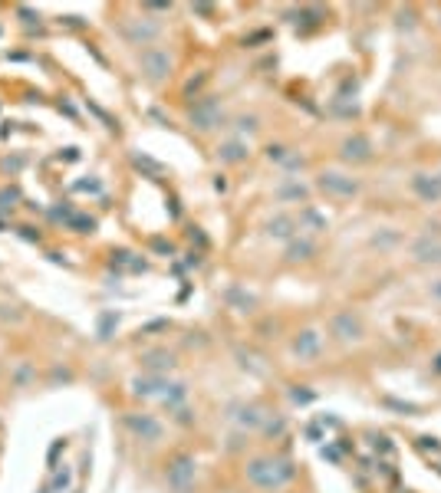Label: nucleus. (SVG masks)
Returning a JSON list of instances; mask_svg holds the SVG:
<instances>
[{"instance_id": "0eeeda50", "label": "nucleus", "mask_w": 441, "mask_h": 493, "mask_svg": "<svg viewBox=\"0 0 441 493\" xmlns=\"http://www.w3.org/2000/svg\"><path fill=\"white\" fill-rule=\"evenodd\" d=\"M192 122L198 125V129H214V125L220 122V109H218V102H211V99L198 102V105H194V112H192Z\"/></svg>"}, {"instance_id": "7ed1b4c3", "label": "nucleus", "mask_w": 441, "mask_h": 493, "mask_svg": "<svg viewBox=\"0 0 441 493\" xmlns=\"http://www.w3.org/2000/svg\"><path fill=\"white\" fill-rule=\"evenodd\" d=\"M125 427H129L135 437L148 441V444L162 437V424H158L152 415H125Z\"/></svg>"}, {"instance_id": "423d86ee", "label": "nucleus", "mask_w": 441, "mask_h": 493, "mask_svg": "<svg viewBox=\"0 0 441 493\" xmlns=\"http://www.w3.org/2000/svg\"><path fill=\"white\" fill-rule=\"evenodd\" d=\"M333 335L336 339H343V342L359 339V335H363V326H359V319H355L353 313H339L333 319Z\"/></svg>"}, {"instance_id": "6e6552de", "label": "nucleus", "mask_w": 441, "mask_h": 493, "mask_svg": "<svg viewBox=\"0 0 441 493\" xmlns=\"http://www.w3.org/2000/svg\"><path fill=\"white\" fill-rule=\"evenodd\" d=\"M319 184L327 191H336V194H355V181H346L343 174H323Z\"/></svg>"}, {"instance_id": "4468645a", "label": "nucleus", "mask_w": 441, "mask_h": 493, "mask_svg": "<svg viewBox=\"0 0 441 493\" xmlns=\"http://www.w3.org/2000/svg\"><path fill=\"white\" fill-rule=\"evenodd\" d=\"M270 234H277V237H290V220L287 218H277L270 224Z\"/></svg>"}, {"instance_id": "9b49d317", "label": "nucleus", "mask_w": 441, "mask_h": 493, "mask_svg": "<svg viewBox=\"0 0 441 493\" xmlns=\"http://www.w3.org/2000/svg\"><path fill=\"white\" fill-rule=\"evenodd\" d=\"M218 155L224 158V162H244V158H247V152H244V145L240 142H228Z\"/></svg>"}, {"instance_id": "f03ea898", "label": "nucleus", "mask_w": 441, "mask_h": 493, "mask_svg": "<svg viewBox=\"0 0 441 493\" xmlns=\"http://www.w3.org/2000/svg\"><path fill=\"white\" fill-rule=\"evenodd\" d=\"M194 480V461L188 454H178L168 464V484L175 487V490H188Z\"/></svg>"}, {"instance_id": "20e7f679", "label": "nucleus", "mask_w": 441, "mask_h": 493, "mask_svg": "<svg viewBox=\"0 0 441 493\" xmlns=\"http://www.w3.org/2000/svg\"><path fill=\"white\" fill-rule=\"evenodd\" d=\"M319 349H323V335H319L317 329H307V332H300L297 339H293V355L303 362L310 359H317Z\"/></svg>"}, {"instance_id": "ddd939ff", "label": "nucleus", "mask_w": 441, "mask_h": 493, "mask_svg": "<svg viewBox=\"0 0 441 493\" xmlns=\"http://www.w3.org/2000/svg\"><path fill=\"white\" fill-rule=\"evenodd\" d=\"M310 254H313V244H307V240H303V244H293V246L287 250L290 260H307Z\"/></svg>"}, {"instance_id": "f8f14e48", "label": "nucleus", "mask_w": 441, "mask_h": 493, "mask_svg": "<svg viewBox=\"0 0 441 493\" xmlns=\"http://www.w3.org/2000/svg\"><path fill=\"white\" fill-rule=\"evenodd\" d=\"M415 256H418V260H441V246L418 244V246H415Z\"/></svg>"}, {"instance_id": "2eb2a0df", "label": "nucleus", "mask_w": 441, "mask_h": 493, "mask_svg": "<svg viewBox=\"0 0 441 493\" xmlns=\"http://www.w3.org/2000/svg\"><path fill=\"white\" fill-rule=\"evenodd\" d=\"M435 296H438V299H441V283H438V286H435Z\"/></svg>"}, {"instance_id": "f257e3e1", "label": "nucleus", "mask_w": 441, "mask_h": 493, "mask_svg": "<svg viewBox=\"0 0 441 493\" xmlns=\"http://www.w3.org/2000/svg\"><path fill=\"white\" fill-rule=\"evenodd\" d=\"M293 464L287 457H254L247 464V480L260 490H280L293 480Z\"/></svg>"}, {"instance_id": "9d476101", "label": "nucleus", "mask_w": 441, "mask_h": 493, "mask_svg": "<svg viewBox=\"0 0 441 493\" xmlns=\"http://www.w3.org/2000/svg\"><path fill=\"white\" fill-rule=\"evenodd\" d=\"M142 362L148 365V369H155V372H165V369H172V365H175V359L168 355V352H148Z\"/></svg>"}, {"instance_id": "1a4fd4ad", "label": "nucleus", "mask_w": 441, "mask_h": 493, "mask_svg": "<svg viewBox=\"0 0 441 493\" xmlns=\"http://www.w3.org/2000/svg\"><path fill=\"white\" fill-rule=\"evenodd\" d=\"M343 158H349V162L369 158V142H365V138H349V142L343 145Z\"/></svg>"}, {"instance_id": "39448f33", "label": "nucleus", "mask_w": 441, "mask_h": 493, "mask_svg": "<svg viewBox=\"0 0 441 493\" xmlns=\"http://www.w3.org/2000/svg\"><path fill=\"white\" fill-rule=\"evenodd\" d=\"M142 66H145V73H148V79H165V73L172 69V59H168L165 49H145Z\"/></svg>"}]
</instances>
